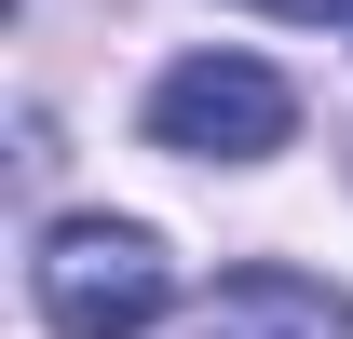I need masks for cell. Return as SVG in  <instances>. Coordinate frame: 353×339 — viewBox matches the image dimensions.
I'll list each match as a JSON object with an SVG mask.
<instances>
[{
    "label": "cell",
    "mask_w": 353,
    "mask_h": 339,
    "mask_svg": "<svg viewBox=\"0 0 353 339\" xmlns=\"http://www.w3.org/2000/svg\"><path fill=\"white\" fill-rule=\"evenodd\" d=\"M28 285H41L54 339H150L163 298H176V271H163V245L136 217H54L41 258H28Z\"/></svg>",
    "instance_id": "cell-1"
},
{
    "label": "cell",
    "mask_w": 353,
    "mask_h": 339,
    "mask_svg": "<svg viewBox=\"0 0 353 339\" xmlns=\"http://www.w3.org/2000/svg\"><path fill=\"white\" fill-rule=\"evenodd\" d=\"M285 136H299V95L259 54H176L150 82V150H176V163H272Z\"/></svg>",
    "instance_id": "cell-2"
},
{
    "label": "cell",
    "mask_w": 353,
    "mask_h": 339,
    "mask_svg": "<svg viewBox=\"0 0 353 339\" xmlns=\"http://www.w3.org/2000/svg\"><path fill=\"white\" fill-rule=\"evenodd\" d=\"M190 339H353V312L326 285H299V271H231L218 312H204Z\"/></svg>",
    "instance_id": "cell-3"
},
{
    "label": "cell",
    "mask_w": 353,
    "mask_h": 339,
    "mask_svg": "<svg viewBox=\"0 0 353 339\" xmlns=\"http://www.w3.org/2000/svg\"><path fill=\"white\" fill-rule=\"evenodd\" d=\"M259 14H353V0H259Z\"/></svg>",
    "instance_id": "cell-4"
}]
</instances>
